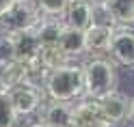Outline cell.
<instances>
[{
	"label": "cell",
	"instance_id": "cell-23",
	"mask_svg": "<svg viewBox=\"0 0 134 127\" xmlns=\"http://www.w3.org/2000/svg\"><path fill=\"white\" fill-rule=\"evenodd\" d=\"M132 121H134V114H132Z\"/></svg>",
	"mask_w": 134,
	"mask_h": 127
},
{
	"label": "cell",
	"instance_id": "cell-7",
	"mask_svg": "<svg viewBox=\"0 0 134 127\" xmlns=\"http://www.w3.org/2000/svg\"><path fill=\"white\" fill-rule=\"evenodd\" d=\"M74 127H113L104 118L97 99L82 97L74 104Z\"/></svg>",
	"mask_w": 134,
	"mask_h": 127
},
{
	"label": "cell",
	"instance_id": "cell-6",
	"mask_svg": "<svg viewBox=\"0 0 134 127\" xmlns=\"http://www.w3.org/2000/svg\"><path fill=\"white\" fill-rule=\"evenodd\" d=\"M110 61L125 69H134V26H117L110 41Z\"/></svg>",
	"mask_w": 134,
	"mask_h": 127
},
{
	"label": "cell",
	"instance_id": "cell-12",
	"mask_svg": "<svg viewBox=\"0 0 134 127\" xmlns=\"http://www.w3.org/2000/svg\"><path fill=\"white\" fill-rule=\"evenodd\" d=\"M63 28H65L63 20L43 17V15H41L32 30H35V35H37V39H39L41 47H46V45H58V37H61Z\"/></svg>",
	"mask_w": 134,
	"mask_h": 127
},
{
	"label": "cell",
	"instance_id": "cell-11",
	"mask_svg": "<svg viewBox=\"0 0 134 127\" xmlns=\"http://www.w3.org/2000/svg\"><path fill=\"white\" fill-rule=\"evenodd\" d=\"M58 50L67 56V61L87 54V39H85V32L65 26L63 32H61V37H58Z\"/></svg>",
	"mask_w": 134,
	"mask_h": 127
},
{
	"label": "cell",
	"instance_id": "cell-15",
	"mask_svg": "<svg viewBox=\"0 0 134 127\" xmlns=\"http://www.w3.org/2000/svg\"><path fill=\"white\" fill-rule=\"evenodd\" d=\"M35 61L39 63V67L46 73L52 71V69H58V67H63L67 63H71V61H67V56L58 50V45H46V47H41Z\"/></svg>",
	"mask_w": 134,
	"mask_h": 127
},
{
	"label": "cell",
	"instance_id": "cell-10",
	"mask_svg": "<svg viewBox=\"0 0 134 127\" xmlns=\"http://www.w3.org/2000/svg\"><path fill=\"white\" fill-rule=\"evenodd\" d=\"M63 24L67 28H76L87 32L93 24V4L91 2H69L63 15Z\"/></svg>",
	"mask_w": 134,
	"mask_h": 127
},
{
	"label": "cell",
	"instance_id": "cell-3",
	"mask_svg": "<svg viewBox=\"0 0 134 127\" xmlns=\"http://www.w3.org/2000/svg\"><path fill=\"white\" fill-rule=\"evenodd\" d=\"M41 13L37 11L35 0H13L2 15H0V35H20L24 30L35 28Z\"/></svg>",
	"mask_w": 134,
	"mask_h": 127
},
{
	"label": "cell",
	"instance_id": "cell-18",
	"mask_svg": "<svg viewBox=\"0 0 134 127\" xmlns=\"http://www.w3.org/2000/svg\"><path fill=\"white\" fill-rule=\"evenodd\" d=\"M13 61H18L13 37H9V35H0V67L9 65V63H13Z\"/></svg>",
	"mask_w": 134,
	"mask_h": 127
},
{
	"label": "cell",
	"instance_id": "cell-14",
	"mask_svg": "<svg viewBox=\"0 0 134 127\" xmlns=\"http://www.w3.org/2000/svg\"><path fill=\"white\" fill-rule=\"evenodd\" d=\"M106 9L117 26H134V0H106Z\"/></svg>",
	"mask_w": 134,
	"mask_h": 127
},
{
	"label": "cell",
	"instance_id": "cell-17",
	"mask_svg": "<svg viewBox=\"0 0 134 127\" xmlns=\"http://www.w3.org/2000/svg\"><path fill=\"white\" fill-rule=\"evenodd\" d=\"M20 116L15 114L9 93H0V127H15Z\"/></svg>",
	"mask_w": 134,
	"mask_h": 127
},
{
	"label": "cell",
	"instance_id": "cell-16",
	"mask_svg": "<svg viewBox=\"0 0 134 127\" xmlns=\"http://www.w3.org/2000/svg\"><path fill=\"white\" fill-rule=\"evenodd\" d=\"M35 7L43 17L63 20L67 7H69V0H35Z\"/></svg>",
	"mask_w": 134,
	"mask_h": 127
},
{
	"label": "cell",
	"instance_id": "cell-21",
	"mask_svg": "<svg viewBox=\"0 0 134 127\" xmlns=\"http://www.w3.org/2000/svg\"><path fill=\"white\" fill-rule=\"evenodd\" d=\"M69 2H91L93 4V0H69Z\"/></svg>",
	"mask_w": 134,
	"mask_h": 127
},
{
	"label": "cell",
	"instance_id": "cell-13",
	"mask_svg": "<svg viewBox=\"0 0 134 127\" xmlns=\"http://www.w3.org/2000/svg\"><path fill=\"white\" fill-rule=\"evenodd\" d=\"M13 43H15V54H18V61H35L41 43L35 35V30H24L20 35H13Z\"/></svg>",
	"mask_w": 134,
	"mask_h": 127
},
{
	"label": "cell",
	"instance_id": "cell-22",
	"mask_svg": "<svg viewBox=\"0 0 134 127\" xmlns=\"http://www.w3.org/2000/svg\"><path fill=\"white\" fill-rule=\"evenodd\" d=\"M0 93H4V88H2V80H0Z\"/></svg>",
	"mask_w": 134,
	"mask_h": 127
},
{
	"label": "cell",
	"instance_id": "cell-19",
	"mask_svg": "<svg viewBox=\"0 0 134 127\" xmlns=\"http://www.w3.org/2000/svg\"><path fill=\"white\" fill-rule=\"evenodd\" d=\"M13 2V0H0V15H2L7 9H9V4Z\"/></svg>",
	"mask_w": 134,
	"mask_h": 127
},
{
	"label": "cell",
	"instance_id": "cell-20",
	"mask_svg": "<svg viewBox=\"0 0 134 127\" xmlns=\"http://www.w3.org/2000/svg\"><path fill=\"white\" fill-rule=\"evenodd\" d=\"M28 127H50V125H46V123H41V121H37V123H32V125H28Z\"/></svg>",
	"mask_w": 134,
	"mask_h": 127
},
{
	"label": "cell",
	"instance_id": "cell-8",
	"mask_svg": "<svg viewBox=\"0 0 134 127\" xmlns=\"http://www.w3.org/2000/svg\"><path fill=\"white\" fill-rule=\"evenodd\" d=\"M39 112H41V123L50 127H74V104L48 99Z\"/></svg>",
	"mask_w": 134,
	"mask_h": 127
},
{
	"label": "cell",
	"instance_id": "cell-9",
	"mask_svg": "<svg viewBox=\"0 0 134 127\" xmlns=\"http://www.w3.org/2000/svg\"><path fill=\"white\" fill-rule=\"evenodd\" d=\"M113 32H115V28H110V26L91 24V28L85 32V39H87V54H91V56H106L108 52H110Z\"/></svg>",
	"mask_w": 134,
	"mask_h": 127
},
{
	"label": "cell",
	"instance_id": "cell-1",
	"mask_svg": "<svg viewBox=\"0 0 134 127\" xmlns=\"http://www.w3.org/2000/svg\"><path fill=\"white\" fill-rule=\"evenodd\" d=\"M43 93L52 101H65V104H76L85 97V75L82 65L67 63L58 69H52L43 78Z\"/></svg>",
	"mask_w": 134,
	"mask_h": 127
},
{
	"label": "cell",
	"instance_id": "cell-5",
	"mask_svg": "<svg viewBox=\"0 0 134 127\" xmlns=\"http://www.w3.org/2000/svg\"><path fill=\"white\" fill-rule=\"evenodd\" d=\"M99 108H102V114L113 127L115 125H121L125 121H132V114H134V99L123 95L119 90H113L110 95H106L102 99H97Z\"/></svg>",
	"mask_w": 134,
	"mask_h": 127
},
{
	"label": "cell",
	"instance_id": "cell-2",
	"mask_svg": "<svg viewBox=\"0 0 134 127\" xmlns=\"http://www.w3.org/2000/svg\"><path fill=\"white\" fill-rule=\"evenodd\" d=\"M82 65L85 75V97L87 99H102L117 90V69L115 63L106 56H91Z\"/></svg>",
	"mask_w": 134,
	"mask_h": 127
},
{
	"label": "cell",
	"instance_id": "cell-4",
	"mask_svg": "<svg viewBox=\"0 0 134 127\" xmlns=\"http://www.w3.org/2000/svg\"><path fill=\"white\" fill-rule=\"evenodd\" d=\"M9 97H11V104L15 108V114L18 116H30L41 110V106L46 104V93L43 86L39 84H24V86H18L9 90Z\"/></svg>",
	"mask_w": 134,
	"mask_h": 127
}]
</instances>
